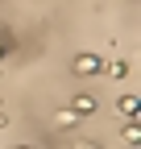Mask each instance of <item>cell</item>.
Here are the masks:
<instances>
[{"instance_id":"6","label":"cell","mask_w":141,"mask_h":149,"mask_svg":"<svg viewBox=\"0 0 141 149\" xmlns=\"http://www.w3.org/2000/svg\"><path fill=\"white\" fill-rule=\"evenodd\" d=\"M125 145H141V128H137V120H129V128H125Z\"/></svg>"},{"instance_id":"5","label":"cell","mask_w":141,"mask_h":149,"mask_svg":"<svg viewBox=\"0 0 141 149\" xmlns=\"http://www.w3.org/2000/svg\"><path fill=\"white\" fill-rule=\"evenodd\" d=\"M54 124H58V128H75V124H79V116H75V112H58Z\"/></svg>"},{"instance_id":"8","label":"cell","mask_w":141,"mask_h":149,"mask_svg":"<svg viewBox=\"0 0 141 149\" xmlns=\"http://www.w3.org/2000/svg\"><path fill=\"white\" fill-rule=\"evenodd\" d=\"M4 54H8V42H0V58H4Z\"/></svg>"},{"instance_id":"1","label":"cell","mask_w":141,"mask_h":149,"mask_svg":"<svg viewBox=\"0 0 141 149\" xmlns=\"http://www.w3.org/2000/svg\"><path fill=\"white\" fill-rule=\"evenodd\" d=\"M100 70H104L100 54H79V58H75V74H83V79H91V74H100Z\"/></svg>"},{"instance_id":"3","label":"cell","mask_w":141,"mask_h":149,"mask_svg":"<svg viewBox=\"0 0 141 149\" xmlns=\"http://www.w3.org/2000/svg\"><path fill=\"white\" fill-rule=\"evenodd\" d=\"M116 108H120V116H125V120H137L141 100H137V95H120V104H116Z\"/></svg>"},{"instance_id":"4","label":"cell","mask_w":141,"mask_h":149,"mask_svg":"<svg viewBox=\"0 0 141 149\" xmlns=\"http://www.w3.org/2000/svg\"><path fill=\"white\" fill-rule=\"evenodd\" d=\"M104 70H108V79H125V74H129V66H125V62H120V58H116V62H108V66H104Z\"/></svg>"},{"instance_id":"7","label":"cell","mask_w":141,"mask_h":149,"mask_svg":"<svg viewBox=\"0 0 141 149\" xmlns=\"http://www.w3.org/2000/svg\"><path fill=\"white\" fill-rule=\"evenodd\" d=\"M0 128H8V112H0Z\"/></svg>"},{"instance_id":"2","label":"cell","mask_w":141,"mask_h":149,"mask_svg":"<svg viewBox=\"0 0 141 149\" xmlns=\"http://www.w3.org/2000/svg\"><path fill=\"white\" fill-rule=\"evenodd\" d=\"M70 112L83 120V116H96V100L91 95H75V104H70Z\"/></svg>"}]
</instances>
